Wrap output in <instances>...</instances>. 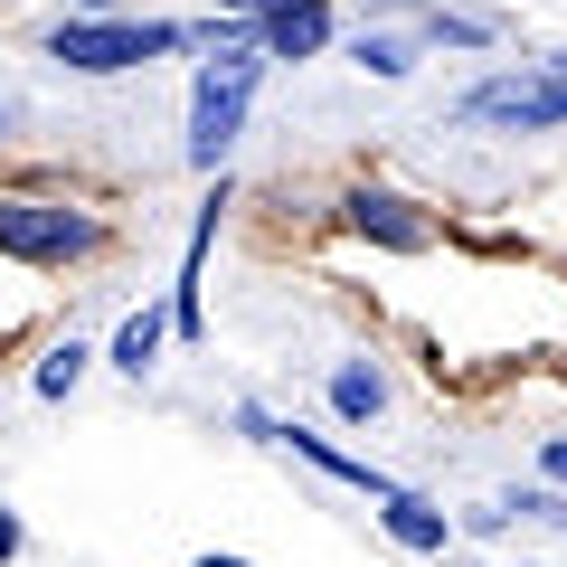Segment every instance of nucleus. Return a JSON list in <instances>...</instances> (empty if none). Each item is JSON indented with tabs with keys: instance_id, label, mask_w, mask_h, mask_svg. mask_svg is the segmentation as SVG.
Returning a JSON list of instances; mask_svg holds the SVG:
<instances>
[{
	"instance_id": "f257e3e1",
	"label": "nucleus",
	"mask_w": 567,
	"mask_h": 567,
	"mask_svg": "<svg viewBox=\"0 0 567 567\" xmlns=\"http://www.w3.org/2000/svg\"><path fill=\"white\" fill-rule=\"evenodd\" d=\"M95 246V227L76 218V208H48V199H0V256H85Z\"/></svg>"
},
{
	"instance_id": "f03ea898",
	"label": "nucleus",
	"mask_w": 567,
	"mask_h": 567,
	"mask_svg": "<svg viewBox=\"0 0 567 567\" xmlns=\"http://www.w3.org/2000/svg\"><path fill=\"white\" fill-rule=\"evenodd\" d=\"M246 85H256V58H227V66H208V76H199V104H189V152H199V162H218L227 142H237Z\"/></svg>"
},
{
	"instance_id": "7ed1b4c3",
	"label": "nucleus",
	"mask_w": 567,
	"mask_h": 567,
	"mask_svg": "<svg viewBox=\"0 0 567 567\" xmlns=\"http://www.w3.org/2000/svg\"><path fill=\"white\" fill-rule=\"evenodd\" d=\"M171 48V29H123V20H104V29H58V58L66 66H85V76H114V66H142V58H162Z\"/></svg>"
},
{
	"instance_id": "20e7f679",
	"label": "nucleus",
	"mask_w": 567,
	"mask_h": 567,
	"mask_svg": "<svg viewBox=\"0 0 567 567\" xmlns=\"http://www.w3.org/2000/svg\"><path fill=\"white\" fill-rule=\"evenodd\" d=\"M473 114H492V123H567V85H483Z\"/></svg>"
},
{
	"instance_id": "39448f33",
	"label": "nucleus",
	"mask_w": 567,
	"mask_h": 567,
	"mask_svg": "<svg viewBox=\"0 0 567 567\" xmlns=\"http://www.w3.org/2000/svg\"><path fill=\"white\" fill-rule=\"evenodd\" d=\"M322 0H275V10H265V48H275V58H303V48H322Z\"/></svg>"
},
{
	"instance_id": "423d86ee",
	"label": "nucleus",
	"mask_w": 567,
	"mask_h": 567,
	"mask_svg": "<svg viewBox=\"0 0 567 567\" xmlns=\"http://www.w3.org/2000/svg\"><path fill=\"white\" fill-rule=\"evenodd\" d=\"M388 529H398L406 548H445V511H425L416 492H388Z\"/></svg>"
},
{
	"instance_id": "0eeeda50",
	"label": "nucleus",
	"mask_w": 567,
	"mask_h": 567,
	"mask_svg": "<svg viewBox=\"0 0 567 567\" xmlns=\"http://www.w3.org/2000/svg\"><path fill=\"white\" fill-rule=\"evenodd\" d=\"M350 218H360V227H369V237H388V246H425V227H416V218H406V208H398V199H369V189H360V199H350Z\"/></svg>"
},
{
	"instance_id": "6e6552de",
	"label": "nucleus",
	"mask_w": 567,
	"mask_h": 567,
	"mask_svg": "<svg viewBox=\"0 0 567 567\" xmlns=\"http://www.w3.org/2000/svg\"><path fill=\"white\" fill-rule=\"evenodd\" d=\"M152 350H162V312H133V322H123V341H114V360L142 379V369H152Z\"/></svg>"
},
{
	"instance_id": "1a4fd4ad",
	"label": "nucleus",
	"mask_w": 567,
	"mask_h": 567,
	"mask_svg": "<svg viewBox=\"0 0 567 567\" xmlns=\"http://www.w3.org/2000/svg\"><path fill=\"white\" fill-rule=\"evenodd\" d=\"M331 398H341V416H379V369H341V379H331Z\"/></svg>"
},
{
	"instance_id": "9d476101",
	"label": "nucleus",
	"mask_w": 567,
	"mask_h": 567,
	"mask_svg": "<svg viewBox=\"0 0 567 567\" xmlns=\"http://www.w3.org/2000/svg\"><path fill=\"white\" fill-rule=\"evenodd\" d=\"M76 369H85V350H76V341H66V350H58V360H48V369H39V388H48V398H66V388H76Z\"/></svg>"
},
{
	"instance_id": "9b49d317",
	"label": "nucleus",
	"mask_w": 567,
	"mask_h": 567,
	"mask_svg": "<svg viewBox=\"0 0 567 567\" xmlns=\"http://www.w3.org/2000/svg\"><path fill=\"white\" fill-rule=\"evenodd\" d=\"M360 66H379V76H406V39H360Z\"/></svg>"
},
{
	"instance_id": "f8f14e48",
	"label": "nucleus",
	"mask_w": 567,
	"mask_h": 567,
	"mask_svg": "<svg viewBox=\"0 0 567 567\" xmlns=\"http://www.w3.org/2000/svg\"><path fill=\"white\" fill-rule=\"evenodd\" d=\"M10 548H20V520H10V511H0V558H10Z\"/></svg>"
},
{
	"instance_id": "ddd939ff",
	"label": "nucleus",
	"mask_w": 567,
	"mask_h": 567,
	"mask_svg": "<svg viewBox=\"0 0 567 567\" xmlns=\"http://www.w3.org/2000/svg\"><path fill=\"white\" fill-rule=\"evenodd\" d=\"M548 473H558V483H567V445H548Z\"/></svg>"
},
{
	"instance_id": "4468645a",
	"label": "nucleus",
	"mask_w": 567,
	"mask_h": 567,
	"mask_svg": "<svg viewBox=\"0 0 567 567\" xmlns=\"http://www.w3.org/2000/svg\"><path fill=\"white\" fill-rule=\"evenodd\" d=\"M208 10H265V0H208Z\"/></svg>"
},
{
	"instance_id": "2eb2a0df",
	"label": "nucleus",
	"mask_w": 567,
	"mask_h": 567,
	"mask_svg": "<svg viewBox=\"0 0 567 567\" xmlns=\"http://www.w3.org/2000/svg\"><path fill=\"white\" fill-rule=\"evenodd\" d=\"M199 567H246V558H199Z\"/></svg>"
}]
</instances>
